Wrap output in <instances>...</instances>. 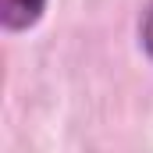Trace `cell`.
<instances>
[{"label":"cell","mask_w":153,"mask_h":153,"mask_svg":"<svg viewBox=\"0 0 153 153\" xmlns=\"http://www.w3.org/2000/svg\"><path fill=\"white\" fill-rule=\"evenodd\" d=\"M46 11V0H0V25L7 32L32 29Z\"/></svg>","instance_id":"1"},{"label":"cell","mask_w":153,"mask_h":153,"mask_svg":"<svg viewBox=\"0 0 153 153\" xmlns=\"http://www.w3.org/2000/svg\"><path fill=\"white\" fill-rule=\"evenodd\" d=\"M139 36H143V50L150 53V61H153V4L146 7V14L139 22Z\"/></svg>","instance_id":"2"}]
</instances>
